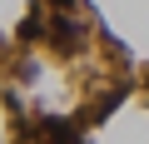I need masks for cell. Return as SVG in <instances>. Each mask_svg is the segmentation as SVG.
I'll list each match as a JSON object with an SVG mask.
<instances>
[{"mask_svg": "<svg viewBox=\"0 0 149 144\" xmlns=\"http://www.w3.org/2000/svg\"><path fill=\"white\" fill-rule=\"evenodd\" d=\"M45 40H50L60 55H85V50H90V25L74 15V10H65V15H50Z\"/></svg>", "mask_w": 149, "mask_h": 144, "instance_id": "1", "label": "cell"}, {"mask_svg": "<svg viewBox=\"0 0 149 144\" xmlns=\"http://www.w3.org/2000/svg\"><path fill=\"white\" fill-rule=\"evenodd\" d=\"M45 25H50V10H45V0H35V5H30V15H25V20H20V30H15V40H20L25 50L45 45Z\"/></svg>", "mask_w": 149, "mask_h": 144, "instance_id": "2", "label": "cell"}, {"mask_svg": "<svg viewBox=\"0 0 149 144\" xmlns=\"http://www.w3.org/2000/svg\"><path fill=\"white\" fill-rule=\"evenodd\" d=\"M50 15H65V10H80V0H45Z\"/></svg>", "mask_w": 149, "mask_h": 144, "instance_id": "3", "label": "cell"}]
</instances>
